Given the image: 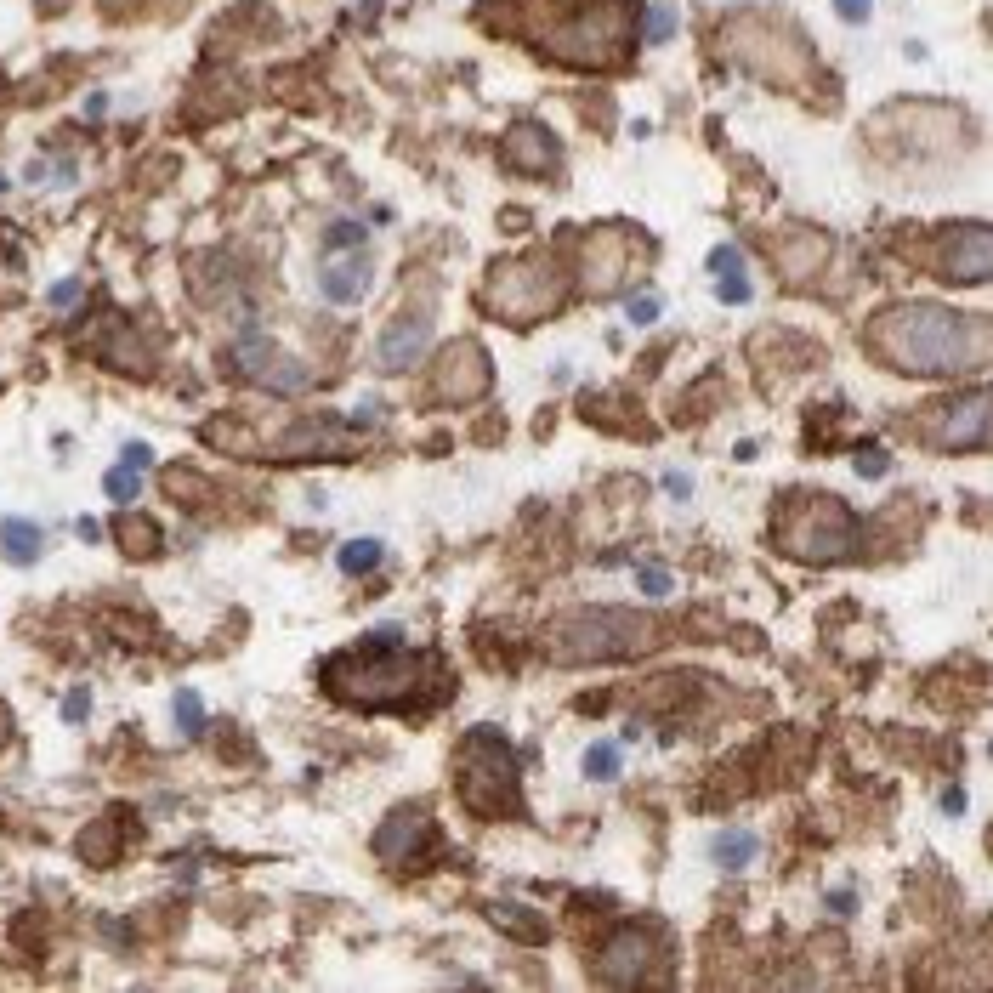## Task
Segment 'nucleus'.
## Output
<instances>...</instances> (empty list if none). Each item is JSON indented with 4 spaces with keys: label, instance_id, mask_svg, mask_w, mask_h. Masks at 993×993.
<instances>
[{
    "label": "nucleus",
    "instance_id": "6e6552de",
    "mask_svg": "<svg viewBox=\"0 0 993 993\" xmlns=\"http://www.w3.org/2000/svg\"><path fill=\"white\" fill-rule=\"evenodd\" d=\"M233 364H239V375L273 386V392H301V386L313 381V369H301L296 358H284L262 330H244L239 341H233Z\"/></svg>",
    "mask_w": 993,
    "mask_h": 993
},
{
    "label": "nucleus",
    "instance_id": "1a4fd4ad",
    "mask_svg": "<svg viewBox=\"0 0 993 993\" xmlns=\"http://www.w3.org/2000/svg\"><path fill=\"white\" fill-rule=\"evenodd\" d=\"M488 392V352L477 341H454L443 352V369H437V398L443 403H471Z\"/></svg>",
    "mask_w": 993,
    "mask_h": 993
},
{
    "label": "nucleus",
    "instance_id": "f8f14e48",
    "mask_svg": "<svg viewBox=\"0 0 993 993\" xmlns=\"http://www.w3.org/2000/svg\"><path fill=\"white\" fill-rule=\"evenodd\" d=\"M426 846H432V818H426L420 806L392 812V818L381 823V835H375V857H381V863H409V857H420Z\"/></svg>",
    "mask_w": 993,
    "mask_h": 993
},
{
    "label": "nucleus",
    "instance_id": "7ed1b4c3",
    "mask_svg": "<svg viewBox=\"0 0 993 993\" xmlns=\"http://www.w3.org/2000/svg\"><path fill=\"white\" fill-rule=\"evenodd\" d=\"M420 670H432V659H426V653H409L398 625H381V630H369L358 647L335 653V659L324 664V681H330L335 698L381 710V704H409Z\"/></svg>",
    "mask_w": 993,
    "mask_h": 993
},
{
    "label": "nucleus",
    "instance_id": "6ab92c4d",
    "mask_svg": "<svg viewBox=\"0 0 993 993\" xmlns=\"http://www.w3.org/2000/svg\"><path fill=\"white\" fill-rule=\"evenodd\" d=\"M488 920L500 925V931H511V937H523V942H545V920L540 914H528L523 903H494L488 908Z\"/></svg>",
    "mask_w": 993,
    "mask_h": 993
},
{
    "label": "nucleus",
    "instance_id": "aec40b11",
    "mask_svg": "<svg viewBox=\"0 0 993 993\" xmlns=\"http://www.w3.org/2000/svg\"><path fill=\"white\" fill-rule=\"evenodd\" d=\"M386 545L381 540H347L341 545V574H369V568H381Z\"/></svg>",
    "mask_w": 993,
    "mask_h": 993
},
{
    "label": "nucleus",
    "instance_id": "0eeeda50",
    "mask_svg": "<svg viewBox=\"0 0 993 993\" xmlns=\"http://www.w3.org/2000/svg\"><path fill=\"white\" fill-rule=\"evenodd\" d=\"M483 301L494 313H506L511 324H528V318H540L545 307H557L562 284H557V273H551V262H517V267H494V284H488Z\"/></svg>",
    "mask_w": 993,
    "mask_h": 993
},
{
    "label": "nucleus",
    "instance_id": "c85d7f7f",
    "mask_svg": "<svg viewBox=\"0 0 993 993\" xmlns=\"http://www.w3.org/2000/svg\"><path fill=\"white\" fill-rule=\"evenodd\" d=\"M120 540H125V551H154V523H142V517H125L120 523Z\"/></svg>",
    "mask_w": 993,
    "mask_h": 993
},
{
    "label": "nucleus",
    "instance_id": "bb28decb",
    "mask_svg": "<svg viewBox=\"0 0 993 993\" xmlns=\"http://www.w3.org/2000/svg\"><path fill=\"white\" fill-rule=\"evenodd\" d=\"M636 585H642L647 602H664V596H670V574H664L659 562H636Z\"/></svg>",
    "mask_w": 993,
    "mask_h": 993
},
{
    "label": "nucleus",
    "instance_id": "f704fd0d",
    "mask_svg": "<svg viewBox=\"0 0 993 993\" xmlns=\"http://www.w3.org/2000/svg\"><path fill=\"white\" fill-rule=\"evenodd\" d=\"M835 12H840L846 23H863V18L874 12V6H869V0H835Z\"/></svg>",
    "mask_w": 993,
    "mask_h": 993
},
{
    "label": "nucleus",
    "instance_id": "393cba45",
    "mask_svg": "<svg viewBox=\"0 0 993 993\" xmlns=\"http://www.w3.org/2000/svg\"><path fill=\"white\" fill-rule=\"evenodd\" d=\"M710 273H715V284L721 279H744V250H738V244H715L710 250Z\"/></svg>",
    "mask_w": 993,
    "mask_h": 993
},
{
    "label": "nucleus",
    "instance_id": "39448f33",
    "mask_svg": "<svg viewBox=\"0 0 993 993\" xmlns=\"http://www.w3.org/2000/svg\"><path fill=\"white\" fill-rule=\"evenodd\" d=\"M460 801L477 818H500V812H523L517 795V761H511L506 738L494 727H477L460 744Z\"/></svg>",
    "mask_w": 993,
    "mask_h": 993
},
{
    "label": "nucleus",
    "instance_id": "f257e3e1",
    "mask_svg": "<svg viewBox=\"0 0 993 993\" xmlns=\"http://www.w3.org/2000/svg\"><path fill=\"white\" fill-rule=\"evenodd\" d=\"M869 347L903 375H982L988 369V318L954 313L937 301H897L869 324Z\"/></svg>",
    "mask_w": 993,
    "mask_h": 993
},
{
    "label": "nucleus",
    "instance_id": "9b49d317",
    "mask_svg": "<svg viewBox=\"0 0 993 993\" xmlns=\"http://www.w3.org/2000/svg\"><path fill=\"white\" fill-rule=\"evenodd\" d=\"M942 449H965V454H982L988 449V392L976 386L971 398L959 403H942V426L931 432Z\"/></svg>",
    "mask_w": 993,
    "mask_h": 993
},
{
    "label": "nucleus",
    "instance_id": "c9c22d12",
    "mask_svg": "<svg viewBox=\"0 0 993 993\" xmlns=\"http://www.w3.org/2000/svg\"><path fill=\"white\" fill-rule=\"evenodd\" d=\"M74 534H80L86 545H97V540H103V523H97V517H80V523H74Z\"/></svg>",
    "mask_w": 993,
    "mask_h": 993
},
{
    "label": "nucleus",
    "instance_id": "ddd939ff",
    "mask_svg": "<svg viewBox=\"0 0 993 993\" xmlns=\"http://www.w3.org/2000/svg\"><path fill=\"white\" fill-rule=\"evenodd\" d=\"M647 959H653V931H636V925H625L619 937L602 948V959H596V976L602 982H642V976H653L647 971Z\"/></svg>",
    "mask_w": 993,
    "mask_h": 993
},
{
    "label": "nucleus",
    "instance_id": "4be33fe9",
    "mask_svg": "<svg viewBox=\"0 0 993 993\" xmlns=\"http://www.w3.org/2000/svg\"><path fill=\"white\" fill-rule=\"evenodd\" d=\"M585 772H591L596 784H613L619 778V744H591L585 750Z\"/></svg>",
    "mask_w": 993,
    "mask_h": 993
},
{
    "label": "nucleus",
    "instance_id": "7c9ffc66",
    "mask_svg": "<svg viewBox=\"0 0 993 993\" xmlns=\"http://www.w3.org/2000/svg\"><path fill=\"white\" fill-rule=\"evenodd\" d=\"M659 318V296L647 290V296H630V324H653Z\"/></svg>",
    "mask_w": 993,
    "mask_h": 993
},
{
    "label": "nucleus",
    "instance_id": "f03ea898",
    "mask_svg": "<svg viewBox=\"0 0 993 993\" xmlns=\"http://www.w3.org/2000/svg\"><path fill=\"white\" fill-rule=\"evenodd\" d=\"M534 40L562 63L579 69H608L619 63L636 35L630 0H534Z\"/></svg>",
    "mask_w": 993,
    "mask_h": 993
},
{
    "label": "nucleus",
    "instance_id": "4c0bfd02",
    "mask_svg": "<svg viewBox=\"0 0 993 993\" xmlns=\"http://www.w3.org/2000/svg\"><path fill=\"white\" fill-rule=\"evenodd\" d=\"M664 488H670V494H681V500H687V488H693V483H687V477H676V471H664Z\"/></svg>",
    "mask_w": 993,
    "mask_h": 993
},
{
    "label": "nucleus",
    "instance_id": "20e7f679",
    "mask_svg": "<svg viewBox=\"0 0 993 993\" xmlns=\"http://www.w3.org/2000/svg\"><path fill=\"white\" fill-rule=\"evenodd\" d=\"M659 642H664V625L636 608H579V613H562L557 625L545 630V653L557 664L636 659V653H647Z\"/></svg>",
    "mask_w": 993,
    "mask_h": 993
},
{
    "label": "nucleus",
    "instance_id": "2f4dec72",
    "mask_svg": "<svg viewBox=\"0 0 993 993\" xmlns=\"http://www.w3.org/2000/svg\"><path fill=\"white\" fill-rule=\"evenodd\" d=\"M63 715H69V721H86L91 715V687H74V693L63 698Z\"/></svg>",
    "mask_w": 993,
    "mask_h": 993
},
{
    "label": "nucleus",
    "instance_id": "f3484780",
    "mask_svg": "<svg viewBox=\"0 0 993 993\" xmlns=\"http://www.w3.org/2000/svg\"><path fill=\"white\" fill-rule=\"evenodd\" d=\"M0 551H6V562L29 568L40 557V528L29 517H0Z\"/></svg>",
    "mask_w": 993,
    "mask_h": 993
},
{
    "label": "nucleus",
    "instance_id": "cd10ccee",
    "mask_svg": "<svg viewBox=\"0 0 993 993\" xmlns=\"http://www.w3.org/2000/svg\"><path fill=\"white\" fill-rule=\"evenodd\" d=\"M670 35H676V6H670V0H659V6L647 12V46H664Z\"/></svg>",
    "mask_w": 993,
    "mask_h": 993
},
{
    "label": "nucleus",
    "instance_id": "58836bf2",
    "mask_svg": "<svg viewBox=\"0 0 993 993\" xmlns=\"http://www.w3.org/2000/svg\"><path fill=\"white\" fill-rule=\"evenodd\" d=\"M0 738H6V710H0Z\"/></svg>",
    "mask_w": 993,
    "mask_h": 993
},
{
    "label": "nucleus",
    "instance_id": "72a5a7b5",
    "mask_svg": "<svg viewBox=\"0 0 993 993\" xmlns=\"http://www.w3.org/2000/svg\"><path fill=\"white\" fill-rule=\"evenodd\" d=\"M120 460H125V466H137V471H148V466H154V449H148V443H125Z\"/></svg>",
    "mask_w": 993,
    "mask_h": 993
},
{
    "label": "nucleus",
    "instance_id": "473e14b6",
    "mask_svg": "<svg viewBox=\"0 0 993 993\" xmlns=\"http://www.w3.org/2000/svg\"><path fill=\"white\" fill-rule=\"evenodd\" d=\"M715 296L732 301V307H744V301H750V279H721L715 284Z\"/></svg>",
    "mask_w": 993,
    "mask_h": 993
},
{
    "label": "nucleus",
    "instance_id": "412c9836",
    "mask_svg": "<svg viewBox=\"0 0 993 993\" xmlns=\"http://www.w3.org/2000/svg\"><path fill=\"white\" fill-rule=\"evenodd\" d=\"M103 488H108V500H120V506H131V500L142 494V471H137V466H125V460H120V466H114V471L103 477Z\"/></svg>",
    "mask_w": 993,
    "mask_h": 993
},
{
    "label": "nucleus",
    "instance_id": "2eb2a0df",
    "mask_svg": "<svg viewBox=\"0 0 993 993\" xmlns=\"http://www.w3.org/2000/svg\"><path fill=\"white\" fill-rule=\"evenodd\" d=\"M369 262H364V250H347V256H330L324 262V273H318V296L330 301V307H358V301L369 296Z\"/></svg>",
    "mask_w": 993,
    "mask_h": 993
},
{
    "label": "nucleus",
    "instance_id": "9d476101",
    "mask_svg": "<svg viewBox=\"0 0 993 993\" xmlns=\"http://www.w3.org/2000/svg\"><path fill=\"white\" fill-rule=\"evenodd\" d=\"M426 347H432V318L420 313V307H415V313L403 307V313L381 330V341H375V364L398 375V369L420 364V358H426Z\"/></svg>",
    "mask_w": 993,
    "mask_h": 993
},
{
    "label": "nucleus",
    "instance_id": "c756f323",
    "mask_svg": "<svg viewBox=\"0 0 993 993\" xmlns=\"http://www.w3.org/2000/svg\"><path fill=\"white\" fill-rule=\"evenodd\" d=\"M857 471H863V477H886V471H891L886 449H874V443H869V449H857Z\"/></svg>",
    "mask_w": 993,
    "mask_h": 993
},
{
    "label": "nucleus",
    "instance_id": "a211bd4d",
    "mask_svg": "<svg viewBox=\"0 0 993 993\" xmlns=\"http://www.w3.org/2000/svg\"><path fill=\"white\" fill-rule=\"evenodd\" d=\"M710 852H715V863H721V869H750L755 852H761V840H755L750 829H721Z\"/></svg>",
    "mask_w": 993,
    "mask_h": 993
},
{
    "label": "nucleus",
    "instance_id": "423d86ee",
    "mask_svg": "<svg viewBox=\"0 0 993 993\" xmlns=\"http://www.w3.org/2000/svg\"><path fill=\"white\" fill-rule=\"evenodd\" d=\"M778 545L801 562H840L857 545V517L835 494H801L789 517L778 523Z\"/></svg>",
    "mask_w": 993,
    "mask_h": 993
},
{
    "label": "nucleus",
    "instance_id": "5701e85b",
    "mask_svg": "<svg viewBox=\"0 0 993 993\" xmlns=\"http://www.w3.org/2000/svg\"><path fill=\"white\" fill-rule=\"evenodd\" d=\"M369 239V227L364 222H335L330 233H324V244H330V256H347V250H364Z\"/></svg>",
    "mask_w": 993,
    "mask_h": 993
},
{
    "label": "nucleus",
    "instance_id": "4468645a",
    "mask_svg": "<svg viewBox=\"0 0 993 993\" xmlns=\"http://www.w3.org/2000/svg\"><path fill=\"white\" fill-rule=\"evenodd\" d=\"M942 279H954V284L988 279V227L982 222H965L954 239L942 244Z\"/></svg>",
    "mask_w": 993,
    "mask_h": 993
},
{
    "label": "nucleus",
    "instance_id": "b1692460",
    "mask_svg": "<svg viewBox=\"0 0 993 993\" xmlns=\"http://www.w3.org/2000/svg\"><path fill=\"white\" fill-rule=\"evenodd\" d=\"M29 182H40V188H46V182H52V188H69L74 159H35V165H29Z\"/></svg>",
    "mask_w": 993,
    "mask_h": 993
},
{
    "label": "nucleus",
    "instance_id": "e433bc0d",
    "mask_svg": "<svg viewBox=\"0 0 993 993\" xmlns=\"http://www.w3.org/2000/svg\"><path fill=\"white\" fill-rule=\"evenodd\" d=\"M74 296H80V284H74V279H63V284L52 290V307H69Z\"/></svg>",
    "mask_w": 993,
    "mask_h": 993
},
{
    "label": "nucleus",
    "instance_id": "dca6fc26",
    "mask_svg": "<svg viewBox=\"0 0 993 993\" xmlns=\"http://www.w3.org/2000/svg\"><path fill=\"white\" fill-rule=\"evenodd\" d=\"M506 165L511 171H551L557 165V142L545 137L540 125H517L506 137Z\"/></svg>",
    "mask_w": 993,
    "mask_h": 993
},
{
    "label": "nucleus",
    "instance_id": "a878e982",
    "mask_svg": "<svg viewBox=\"0 0 993 993\" xmlns=\"http://www.w3.org/2000/svg\"><path fill=\"white\" fill-rule=\"evenodd\" d=\"M176 727L188 732V738L205 732V704H199V693H176Z\"/></svg>",
    "mask_w": 993,
    "mask_h": 993
}]
</instances>
